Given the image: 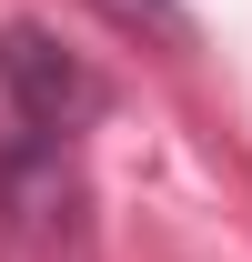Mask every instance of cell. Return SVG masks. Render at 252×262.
<instances>
[{"label":"cell","instance_id":"cell-1","mask_svg":"<svg viewBox=\"0 0 252 262\" xmlns=\"http://www.w3.org/2000/svg\"><path fill=\"white\" fill-rule=\"evenodd\" d=\"M101 111L111 81L81 51H61L40 20H0V162H61Z\"/></svg>","mask_w":252,"mask_h":262},{"label":"cell","instance_id":"cell-2","mask_svg":"<svg viewBox=\"0 0 252 262\" xmlns=\"http://www.w3.org/2000/svg\"><path fill=\"white\" fill-rule=\"evenodd\" d=\"M91 10L111 20V31L152 40V51H192V40H202V31H192V10H182V0H91Z\"/></svg>","mask_w":252,"mask_h":262}]
</instances>
